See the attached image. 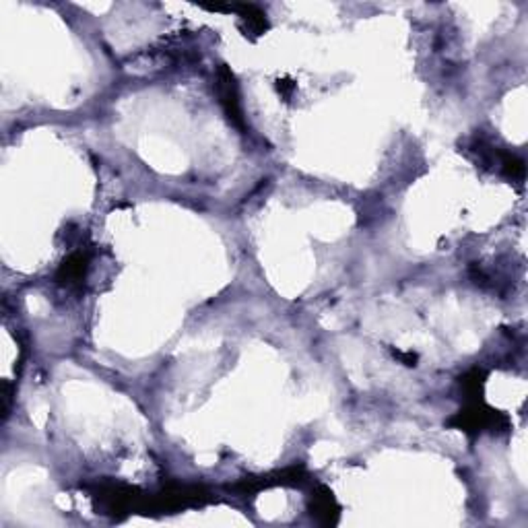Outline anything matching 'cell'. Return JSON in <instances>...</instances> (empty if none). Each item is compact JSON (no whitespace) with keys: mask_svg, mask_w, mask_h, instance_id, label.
Segmentation results:
<instances>
[{"mask_svg":"<svg viewBox=\"0 0 528 528\" xmlns=\"http://www.w3.org/2000/svg\"><path fill=\"white\" fill-rule=\"evenodd\" d=\"M217 87H219V97L227 116L233 120L235 126H244L242 120V110H240V99H238V89H235V81L233 75L227 66L219 68V79H217Z\"/></svg>","mask_w":528,"mask_h":528,"instance_id":"1","label":"cell"},{"mask_svg":"<svg viewBox=\"0 0 528 528\" xmlns=\"http://www.w3.org/2000/svg\"><path fill=\"white\" fill-rule=\"evenodd\" d=\"M312 510H314V516L324 522V524H334L336 518H338V505L334 501L333 493L324 487H320L316 493H314V501H312Z\"/></svg>","mask_w":528,"mask_h":528,"instance_id":"2","label":"cell"},{"mask_svg":"<svg viewBox=\"0 0 528 528\" xmlns=\"http://www.w3.org/2000/svg\"><path fill=\"white\" fill-rule=\"evenodd\" d=\"M85 269H87V256L83 252H75L60 269L58 273V281L60 283H66V285H73L77 281H81L85 277Z\"/></svg>","mask_w":528,"mask_h":528,"instance_id":"3","label":"cell"},{"mask_svg":"<svg viewBox=\"0 0 528 528\" xmlns=\"http://www.w3.org/2000/svg\"><path fill=\"white\" fill-rule=\"evenodd\" d=\"M238 11H242V19H244V23H246V29L254 33V35H260V33H264V29L269 27V23H266V15L260 11V8H256V6H235Z\"/></svg>","mask_w":528,"mask_h":528,"instance_id":"4","label":"cell"},{"mask_svg":"<svg viewBox=\"0 0 528 528\" xmlns=\"http://www.w3.org/2000/svg\"><path fill=\"white\" fill-rule=\"evenodd\" d=\"M501 166H503V171H505L510 178H522V176H524V166H522V161L516 159V157H512V155H503Z\"/></svg>","mask_w":528,"mask_h":528,"instance_id":"5","label":"cell"},{"mask_svg":"<svg viewBox=\"0 0 528 528\" xmlns=\"http://www.w3.org/2000/svg\"><path fill=\"white\" fill-rule=\"evenodd\" d=\"M277 89L281 91V93H283V95H285V97H289V93H291V91L295 89V85L291 83L289 79H283V81H278Z\"/></svg>","mask_w":528,"mask_h":528,"instance_id":"6","label":"cell"}]
</instances>
